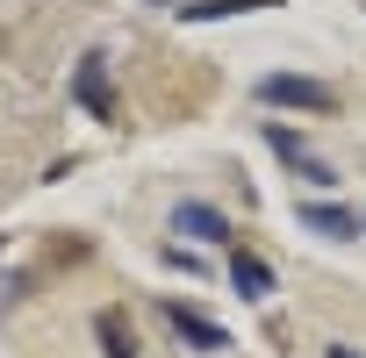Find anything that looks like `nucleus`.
Instances as JSON below:
<instances>
[{
	"instance_id": "nucleus-4",
	"label": "nucleus",
	"mask_w": 366,
	"mask_h": 358,
	"mask_svg": "<svg viewBox=\"0 0 366 358\" xmlns=\"http://www.w3.org/2000/svg\"><path fill=\"white\" fill-rule=\"evenodd\" d=\"M94 337H101L108 358H137V329H129L122 308H101V315H94Z\"/></svg>"
},
{
	"instance_id": "nucleus-7",
	"label": "nucleus",
	"mask_w": 366,
	"mask_h": 358,
	"mask_svg": "<svg viewBox=\"0 0 366 358\" xmlns=\"http://www.w3.org/2000/svg\"><path fill=\"white\" fill-rule=\"evenodd\" d=\"M273 150H280V158H287L295 172H309V179H323V187H330V165H316V158H309V150H302V143H295L287 129H273Z\"/></svg>"
},
{
	"instance_id": "nucleus-5",
	"label": "nucleus",
	"mask_w": 366,
	"mask_h": 358,
	"mask_svg": "<svg viewBox=\"0 0 366 358\" xmlns=\"http://www.w3.org/2000/svg\"><path fill=\"white\" fill-rule=\"evenodd\" d=\"M230 280H237V294H252V301L273 294V265H266L259 251H237V258H230Z\"/></svg>"
},
{
	"instance_id": "nucleus-6",
	"label": "nucleus",
	"mask_w": 366,
	"mask_h": 358,
	"mask_svg": "<svg viewBox=\"0 0 366 358\" xmlns=\"http://www.w3.org/2000/svg\"><path fill=\"white\" fill-rule=\"evenodd\" d=\"M79 101H86L101 122L115 115V93H108V72H101V58H86V65H79Z\"/></svg>"
},
{
	"instance_id": "nucleus-9",
	"label": "nucleus",
	"mask_w": 366,
	"mask_h": 358,
	"mask_svg": "<svg viewBox=\"0 0 366 358\" xmlns=\"http://www.w3.org/2000/svg\"><path fill=\"white\" fill-rule=\"evenodd\" d=\"M244 8H273V0H194V22H216V15H244Z\"/></svg>"
},
{
	"instance_id": "nucleus-1",
	"label": "nucleus",
	"mask_w": 366,
	"mask_h": 358,
	"mask_svg": "<svg viewBox=\"0 0 366 358\" xmlns=\"http://www.w3.org/2000/svg\"><path fill=\"white\" fill-rule=\"evenodd\" d=\"M259 93H266V108H309V115H337V86H323V79H295V72H273Z\"/></svg>"
},
{
	"instance_id": "nucleus-10",
	"label": "nucleus",
	"mask_w": 366,
	"mask_h": 358,
	"mask_svg": "<svg viewBox=\"0 0 366 358\" xmlns=\"http://www.w3.org/2000/svg\"><path fill=\"white\" fill-rule=\"evenodd\" d=\"M323 358H359V351H352V344H330V351H323Z\"/></svg>"
},
{
	"instance_id": "nucleus-3",
	"label": "nucleus",
	"mask_w": 366,
	"mask_h": 358,
	"mask_svg": "<svg viewBox=\"0 0 366 358\" xmlns=\"http://www.w3.org/2000/svg\"><path fill=\"white\" fill-rule=\"evenodd\" d=\"M172 230H179V237H202V244H223V237H230V223H223L209 201H187V208L172 215Z\"/></svg>"
},
{
	"instance_id": "nucleus-8",
	"label": "nucleus",
	"mask_w": 366,
	"mask_h": 358,
	"mask_svg": "<svg viewBox=\"0 0 366 358\" xmlns=\"http://www.w3.org/2000/svg\"><path fill=\"white\" fill-rule=\"evenodd\" d=\"M302 223H309V230H323V237H352V230H359L345 208H302Z\"/></svg>"
},
{
	"instance_id": "nucleus-2",
	"label": "nucleus",
	"mask_w": 366,
	"mask_h": 358,
	"mask_svg": "<svg viewBox=\"0 0 366 358\" xmlns=\"http://www.w3.org/2000/svg\"><path fill=\"white\" fill-rule=\"evenodd\" d=\"M165 322L187 337V344H202V351H223V344H230V337H223V322H209V315H202V308H187V301H165Z\"/></svg>"
}]
</instances>
